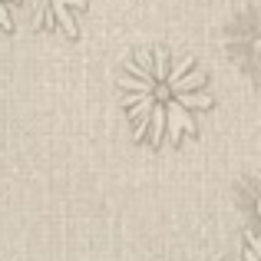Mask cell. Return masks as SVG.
Returning a JSON list of instances; mask_svg holds the SVG:
<instances>
[{"mask_svg":"<svg viewBox=\"0 0 261 261\" xmlns=\"http://www.w3.org/2000/svg\"><path fill=\"white\" fill-rule=\"evenodd\" d=\"M119 93L139 142L159 149L195 136L212 109V86L195 57L172 46H142L122 63Z\"/></svg>","mask_w":261,"mask_h":261,"instance_id":"6da1fadb","label":"cell"},{"mask_svg":"<svg viewBox=\"0 0 261 261\" xmlns=\"http://www.w3.org/2000/svg\"><path fill=\"white\" fill-rule=\"evenodd\" d=\"M225 53L231 63H238L248 80H258L261 70V33H258V7L235 13L231 23L225 27Z\"/></svg>","mask_w":261,"mask_h":261,"instance_id":"7a4b0ae2","label":"cell"},{"mask_svg":"<svg viewBox=\"0 0 261 261\" xmlns=\"http://www.w3.org/2000/svg\"><path fill=\"white\" fill-rule=\"evenodd\" d=\"M83 10H86V0H30V17L40 33L80 37Z\"/></svg>","mask_w":261,"mask_h":261,"instance_id":"3957f363","label":"cell"},{"mask_svg":"<svg viewBox=\"0 0 261 261\" xmlns=\"http://www.w3.org/2000/svg\"><path fill=\"white\" fill-rule=\"evenodd\" d=\"M228 261H261L258 231H255V228H248V231H245V245H242V251H238L235 258H228Z\"/></svg>","mask_w":261,"mask_h":261,"instance_id":"277c9868","label":"cell"},{"mask_svg":"<svg viewBox=\"0 0 261 261\" xmlns=\"http://www.w3.org/2000/svg\"><path fill=\"white\" fill-rule=\"evenodd\" d=\"M20 0H0V30H10L13 27V7Z\"/></svg>","mask_w":261,"mask_h":261,"instance_id":"5b68a950","label":"cell"}]
</instances>
